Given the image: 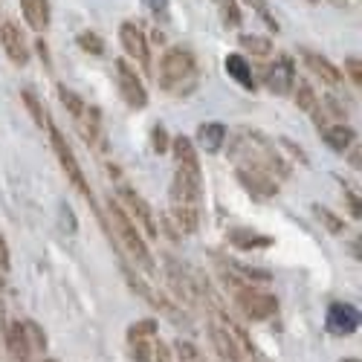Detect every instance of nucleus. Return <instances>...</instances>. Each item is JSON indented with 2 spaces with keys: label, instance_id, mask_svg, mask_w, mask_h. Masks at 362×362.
Listing matches in <instances>:
<instances>
[{
  "label": "nucleus",
  "instance_id": "f257e3e1",
  "mask_svg": "<svg viewBox=\"0 0 362 362\" xmlns=\"http://www.w3.org/2000/svg\"><path fill=\"white\" fill-rule=\"evenodd\" d=\"M229 157L238 168L244 171H258L269 180H284L290 174V165L287 160L276 151V145L269 142L264 134L258 131H250V128H240L235 131L232 136V145H229Z\"/></svg>",
  "mask_w": 362,
  "mask_h": 362
},
{
  "label": "nucleus",
  "instance_id": "f03ea898",
  "mask_svg": "<svg viewBox=\"0 0 362 362\" xmlns=\"http://www.w3.org/2000/svg\"><path fill=\"white\" fill-rule=\"evenodd\" d=\"M200 70H197V58L186 47H171L160 58V87L165 93L174 96H186L197 87Z\"/></svg>",
  "mask_w": 362,
  "mask_h": 362
},
{
  "label": "nucleus",
  "instance_id": "7ed1b4c3",
  "mask_svg": "<svg viewBox=\"0 0 362 362\" xmlns=\"http://www.w3.org/2000/svg\"><path fill=\"white\" fill-rule=\"evenodd\" d=\"M107 215H110V229L116 235V240L122 244V250L131 255V261L136 267H142L145 273H151L154 269V258H151L148 252V244H145V238L139 235V229L131 223V218L122 212V206H119L116 200H107Z\"/></svg>",
  "mask_w": 362,
  "mask_h": 362
},
{
  "label": "nucleus",
  "instance_id": "20e7f679",
  "mask_svg": "<svg viewBox=\"0 0 362 362\" xmlns=\"http://www.w3.org/2000/svg\"><path fill=\"white\" fill-rule=\"evenodd\" d=\"M229 287H232V298H235V305L238 310L244 313L250 322H264L269 319L276 310H279V301L276 296H269L247 281H238V279H229Z\"/></svg>",
  "mask_w": 362,
  "mask_h": 362
},
{
  "label": "nucleus",
  "instance_id": "39448f33",
  "mask_svg": "<svg viewBox=\"0 0 362 362\" xmlns=\"http://www.w3.org/2000/svg\"><path fill=\"white\" fill-rule=\"evenodd\" d=\"M47 131H49V142H52V151H55V157H58V165L64 168V174H67L70 183L76 186V192H78V194H84V197H90L87 177H84V171H81V165H78V160H76V154H73V148L67 145L64 134L58 131L52 122L47 125Z\"/></svg>",
  "mask_w": 362,
  "mask_h": 362
},
{
  "label": "nucleus",
  "instance_id": "423d86ee",
  "mask_svg": "<svg viewBox=\"0 0 362 362\" xmlns=\"http://www.w3.org/2000/svg\"><path fill=\"white\" fill-rule=\"evenodd\" d=\"M119 206H122V212L131 218L134 226H142V232L148 238H157L160 235V226H157V218H154V209L145 203V197H139L134 189H119Z\"/></svg>",
  "mask_w": 362,
  "mask_h": 362
},
{
  "label": "nucleus",
  "instance_id": "0eeeda50",
  "mask_svg": "<svg viewBox=\"0 0 362 362\" xmlns=\"http://www.w3.org/2000/svg\"><path fill=\"white\" fill-rule=\"evenodd\" d=\"M116 87H119V96L125 99L128 107L142 110L148 105V90H145L142 78L136 76V70L125 62V58H119L116 62Z\"/></svg>",
  "mask_w": 362,
  "mask_h": 362
},
{
  "label": "nucleus",
  "instance_id": "6e6552de",
  "mask_svg": "<svg viewBox=\"0 0 362 362\" xmlns=\"http://www.w3.org/2000/svg\"><path fill=\"white\" fill-rule=\"evenodd\" d=\"M119 44L128 52V58H134L145 73H151V49L136 21H122V26H119Z\"/></svg>",
  "mask_w": 362,
  "mask_h": 362
},
{
  "label": "nucleus",
  "instance_id": "1a4fd4ad",
  "mask_svg": "<svg viewBox=\"0 0 362 362\" xmlns=\"http://www.w3.org/2000/svg\"><path fill=\"white\" fill-rule=\"evenodd\" d=\"M325 327H327V334H334V337H351L359 327V310L354 305H348V301H334V305L327 308Z\"/></svg>",
  "mask_w": 362,
  "mask_h": 362
},
{
  "label": "nucleus",
  "instance_id": "9d476101",
  "mask_svg": "<svg viewBox=\"0 0 362 362\" xmlns=\"http://www.w3.org/2000/svg\"><path fill=\"white\" fill-rule=\"evenodd\" d=\"M209 339H212L215 354L221 356V362H238L240 359V351H238L240 330L232 327L229 322H223V325L212 322V325H209Z\"/></svg>",
  "mask_w": 362,
  "mask_h": 362
},
{
  "label": "nucleus",
  "instance_id": "9b49d317",
  "mask_svg": "<svg viewBox=\"0 0 362 362\" xmlns=\"http://www.w3.org/2000/svg\"><path fill=\"white\" fill-rule=\"evenodd\" d=\"M0 44H4V52H6V58H9L15 67H26V64H29L26 38H23V33H21V29H18L12 21L0 23Z\"/></svg>",
  "mask_w": 362,
  "mask_h": 362
},
{
  "label": "nucleus",
  "instance_id": "f8f14e48",
  "mask_svg": "<svg viewBox=\"0 0 362 362\" xmlns=\"http://www.w3.org/2000/svg\"><path fill=\"white\" fill-rule=\"evenodd\" d=\"M267 87L273 90L276 96H290L293 87H296V67L290 58H279V62H273V67L267 70Z\"/></svg>",
  "mask_w": 362,
  "mask_h": 362
},
{
  "label": "nucleus",
  "instance_id": "ddd939ff",
  "mask_svg": "<svg viewBox=\"0 0 362 362\" xmlns=\"http://www.w3.org/2000/svg\"><path fill=\"white\" fill-rule=\"evenodd\" d=\"M168 148H171V154H174L177 171L192 174V177H203L200 174V160H197V148H194V142L189 136H174Z\"/></svg>",
  "mask_w": 362,
  "mask_h": 362
},
{
  "label": "nucleus",
  "instance_id": "4468645a",
  "mask_svg": "<svg viewBox=\"0 0 362 362\" xmlns=\"http://www.w3.org/2000/svg\"><path fill=\"white\" fill-rule=\"evenodd\" d=\"M301 58H305L308 70H310L313 76H319L325 84H330V87H342L345 76H342V70H339L334 62H327L325 55H319V52H313V49H301Z\"/></svg>",
  "mask_w": 362,
  "mask_h": 362
},
{
  "label": "nucleus",
  "instance_id": "2eb2a0df",
  "mask_svg": "<svg viewBox=\"0 0 362 362\" xmlns=\"http://www.w3.org/2000/svg\"><path fill=\"white\" fill-rule=\"evenodd\" d=\"M238 183L244 186L252 197L258 200H267V197H276L279 194V186H276V180H269L258 171H244V168H238Z\"/></svg>",
  "mask_w": 362,
  "mask_h": 362
},
{
  "label": "nucleus",
  "instance_id": "dca6fc26",
  "mask_svg": "<svg viewBox=\"0 0 362 362\" xmlns=\"http://www.w3.org/2000/svg\"><path fill=\"white\" fill-rule=\"evenodd\" d=\"M226 142V125L223 122H203L197 128V145L194 148H203L206 154H218Z\"/></svg>",
  "mask_w": 362,
  "mask_h": 362
},
{
  "label": "nucleus",
  "instance_id": "f3484780",
  "mask_svg": "<svg viewBox=\"0 0 362 362\" xmlns=\"http://www.w3.org/2000/svg\"><path fill=\"white\" fill-rule=\"evenodd\" d=\"M21 12L26 18V23L33 29H38V33H44V29L49 26V18H52L49 0H21Z\"/></svg>",
  "mask_w": 362,
  "mask_h": 362
},
{
  "label": "nucleus",
  "instance_id": "a211bd4d",
  "mask_svg": "<svg viewBox=\"0 0 362 362\" xmlns=\"http://www.w3.org/2000/svg\"><path fill=\"white\" fill-rule=\"evenodd\" d=\"M6 348H9V354H12L18 362H29V354H33V348H29L26 330H23L21 322H9V325H6Z\"/></svg>",
  "mask_w": 362,
  "mask_h": 362
},
{
  "label": "nucleus",
  "instance_id": "6ab92c4d",
  "mask_svg": "<svg viewBox=\"0 0 362 362\" xmlns=\"http://www.w3.org/2000/svg\"><path fill=\"white\" fill-rule=\"evenodd\" d=\"M76 125H78L81 136L87 139V145H93V148L102 145V116H99L96 107H87V110L76 119Z\"/></svg>",
  "mask_w": 362,
  "mask_h": 362
},
{
  "label": "nucleus",
  "instance_id": "aec40b11",
  "mask_svg": "<svg viewBox=\"0 0 362 362\" xmlns=\"http://www.w3.org/2000/svg\"><path fill=\"white\" fill-rule=\"evenodd\" d=\"M223 67H226V76H232L240 87H247V90H255V78H252V67H250V62L240 52H232V55H226V62H223Z\"/></svg>",
  "mask_w": 362,
  "mask_h": 362
},
{
  "label": "nucleus",
  "instance_id": "412c9836",
  "mask_svg": "<svg viewBox=\"0 0 362 362\" xmlns=\"http://www.w3.org/2000/svg\"><path fill=\"white\" fill-rule=\"evenodd\" d=\"M322 139L337 151V154H342V151H348L351 145H354V139H356V134H354V128L351 125H345V122H337V125H325L322 128Z\"/></svg>",
  "mask_w": 362,
  "mask_h": 362
},
{
  "label": "nucleus",
  "instance_id": "4be33fe9",
  "mask_svg": "<svg viewBox=\"0 0 362 362\" xmlns=\"http://www.w3.org/2000/svg\"><path fill=\"white\" fill-rule=\"evenodd\" d=\"M229 244L238 247V250H264V247L273 244V238L258 235L252 229H232L229 232Z\"/></svg>",
  "mask_w": 362,
  "mask_h": 362
},
{
  "label": "nucleus",
  "instance_id": "5701e85b",
  "mask_svg": "<svg viewBox=\"0 0 362 362\" xmlns=\"http://www.w3.org/2000/svg\"><path fill=\"white\" fill-rule=\"evenodd\" d=\"M171 218L180 226V232L194 235L197 226H200V206H177V203H171Z\"/></svg>",
  "mask_w": 362,
  "mask_h": 362
},
{
  "label": "nucleus",
  "instance_id": "b1692460",
  "mask_svg": "<svg viewBox=\"0 0 362 362\" xmlns=\"http://www.w3.org/2000/svg\"><path fill=\"white\" fill-rule=\"evenodd\" d=\"M21 102H23V107L29 110V116L35 119V125H38V128H47V125H49V116H47L41 99L33 93V90H21Z\"/></svg>",
  "mask_w": 362,
  "mask_h": 362
},
{
  "label": "nucleus",
  "instance_id": "393cba45",
  "mask_svg": "<svg viewBox=\"0 0 362 362\" xmlns=\"http://www.w3.org/2000/svg\"><path fill=\"white\" fill-rule=\"evenodd\" d=\"M313 215H316V221L330 232V235H342V229H345V221L342 218H337L334 212H330V209L327 206H313Z\"/></svg>",
  "mask_w": 362,
  "mask_h": 362
},
{
  "label": "nucleus",
  "instance_id": "a878e982",
  "mask_svg": "<svg viewBox=\"0 0 362 362\" xmlns=\"http://www.w3.org/2000/svg\"><path fill=\"white\" fill-rule=\"evenodd\" d=\"M238 44L244 47V49H250V52H255V55H261V58H267V55H273V41L269 38H261V35H240L238 38Z\"/></svg>",
  "mask_w": 362,
  "mask_h": 362
},
{
  "label": "nucleus",
  "instance_id": "bb28decb",
  "mask_svg": "<svg viewBox=\"0 0 362 362\" xmlns=\"http://www.w3.org/2000/svg\"><path fill=\"white\" fill-rule=\"evenodd\" d=\"M76 44H78L84 52H90V55H105V41H102V35L93 33V29H84V33H78Z\"/></svg>",
  "mask_w": 362,
  "mask_h": 362
},
{
  "label": "nucleus",
  "instance_id": "cd10ccee",
  "mask_svg": "<svg viewBox=\"0 0 362 362\" xmlns=\"http://www.w3.org/2000/svg\"><path fill=\"white\" fill-rule=\"evenodd\" d=\"M148 337H157V319H142L128 327V339L131 342H145Z\"/></svg>",
  "mask_w": 362,
  "mask_h": 362
},
{
  "label": "nucleus",
  "instance_id": "c85d7f7f",
  "mask_svg": "<svg viewBox=\"0 0 362 362\" xmlns=\"http://www.w3.org/2000/svg\"><path fill=\"white\" fill-rule=\"evenodd\" d=\"M58 96H62V105L70 110V116H73V119H78V116L87 110V105L81 102V96H78V93H73V90H67V87H58Z\"/></svg>",
  "mask_w": 362,
  "mask_h": 362
},
{
  "label": "nucleus",
  "instance_id": "c756f323",
  "mask_svg": "<svg viewBox=\"0 0 362 362\" xmlns=\"http://www.w3.org/2000/svg\"><path fill=\"white\" fill-rule=\"evenodd\" d=\"M296 105H298L301 110H310V113L319 107V99H316V93L310 90V84L298 81V87H296Z\"/></svg>",
  "mask_w": 362,
  "mask_h": 362
},
{
  "label": "nucleus",
  "instance_id": "7c9ffc66",
  "mask_svg": "<svg viewBox=\"0 0 362 362\" xmlns=\"http://www.w3.org/2000/svg\"><path fill=\"white\" fill-rule=\"evenodd\" d=\"M215 4H218L221 18H223L229 26H240V9L235 6V0H215Z\"/></svg>",
  "mask_w": 362,
  "mask_h": 362
},
{
  "label": "nucleus",
  "instance_id": "2f4dec72",
  "mask_svg": "<svg viewBox=\"0 0 362 362\" xmlns=\"http://www.w3.org/2000/svg\"><path fill=\"white\" fill-rule=\"evenodd\" d=\"M23 330H26V339H29V348H38L44 351L47 348V339H44V330L35 325V322H23Z\"/></svg>",
  "mask_w": 362,
  "mask_h": 362
},
{
  "label": "nucleus",
  "instance_id": "473e14b6",
  "mask_svg": "<svg viewBox=\"0 0 362 362\" xmlns=\"http://www.w3.org/2000/svg\"><path fill=\"white\" fill-rule=\"evenodd\" d=\"M168 145H171V139H168V134H165L163 125H154V128H151V148H154L157 154H165Z\"/></svg>",
  "mask_w": 362,
  "mask_h": 362
},
{
  "label": "nucleus",
  "instance_id": "72a5a7b5",
  "mask_svg": "<svg viewBox=\"0 0 362 362\" xmlns=\"http://www.w3.org/2000/svg\"><path fill=\"white\" fill-rule=\"evenodd\" d=\"M142 6L154 15V18H160V21H165L168 18V0H142Z\"/></svg>",
  "mask_w": 362,
  "mask_h": 362
},
{
  "label": "nucleus",
  "instance_id": "f704fd0d",
  "mask_svg": "<svg viewBox=\"0 0 362 362\" xmlns=\"http://www.w3.org/2000/svg\"><path fill=\"white\" fill-rule=\"evenodd\" d=\"M345 70H348V76H351L354 84L362 81V64H359V58H356V55H348V58H345Z\"/></svg>",
  "mask_w": 362,
  "mask_h": 362
},
{
  "label": "nucleus",
  "instance_id": "c9c22d12",
  "mask_svg": "<svg viewBox=\"0 0 362 362\" xmlns=\"http://www.w3.org/2000/svg\"><path fill=\"white\" fill-rule=\"evenodd\" d=\"M177 354H180V359H183V362H200L197 348L189 345V342H180V345H177Z\"/></svg>",
  "mask_w": 362,
  "mask_h": 362
},
{
  "label": "nucleus",
  "instance_id": "e433bc0d",
  "mask_svg": "<svg viewBox=\"0 0 362 362\" xmlns=\"http://www.w3.org/2000/svg\"><path fill=\"white\" fill-rule=\"evenodd\" d=\"M9 267H12V258H9V244H6V238L0 235V273H9Z\"/></svg>",
  "mask_w": 362,
  "mask_h": 362
},
{
  "label": "nucleus",
  "instance_id": "4c0bfd02",
  "mask_svg": "<svg viewBox=\"0 0 362 362\" xmlns=\"http://www.w3.org/2000/svg\"><path fill=\"white\" fill-rule=\"evenodd\" d=\"M134 345V359L136 362H151V345L148 342H131Z\"/></svg>",
  "mask_w": 362,
  "mask_h": 362
},
{
  "label": "nucleus",
  "instance_id": "58836bf2",
  "mask_svg": "<svg viewBox=\"0 0 362 362\" xmlns=\"http://www.w3.org/2000/svg\"><path fill=\"white\" fill-rule=\"evenodd\" d=\"M250 4H252V9H255V12H258V15H261V18H264V21L269 23V26L276 29V18L267 12V4H264V0H250Z\"/></svg>",
  "mask_w": 362,
  "mask_h": 362
},
{
  "label": "nucleus",
  "instance_id": "ea45409f",
  "mask_svg": "<svg viewBox=\"0 0 362 362\" xmlns=\"http://www.w3.org/2000/svg\"><path fill=\"white\" fill-rule=\"evenodd\" d=\"M345 197H348V203H351V212H354V218H359V200H356V194H354L351 189H345Z\"/></svg>",
  "mask_w": 362,
  "mask_h": 362
},
{
  "label": "nucleus",
  "instance_id": "a19ab883",
  "mask_svg": "<svg viewBox=\"0 0 362 362\" xmlns=\"http://www.w3.org/2000/svg\"><path fill=\"white\" fill-rule=\"evenodd\" d=\"M342 362H359V359H356V356H345Z\"/></svg>",
  "mask_w": 362,
  "mask_h": 362
}]
</instances>
